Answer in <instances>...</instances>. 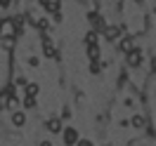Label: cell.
<instances>
[{
    "label": "cell",
    "mask_w": 156,
    "mask_h": 146,
    "mask_svg": "<svg viewBox=\"0 0 156 146\" xmlns=\"http://www.w3.org/2000/svg\"><path fill=\"white\" fill-rule=\"evenodd\" d=\"M12 83V49L0 47V94L7 92Z\"/></svg>",
    "instance_id": "6da1fadb"
},
{
    "label": "cell",
    "mask_w": 156,
    "mask_h": 146,
    "mask_svg": "<svg viewBox=\"0 0 156 146\" xmlns=\"http://www.w3.org/2000/svg\"><path fill=\"white\" fill-rule=\"evenodd\" d=\"M17 19H2L0 21V38H17Z\"/></svg>",
    "instance_id": "7a4b0ae2"
},
{
    "label": "cell",
    "mask_w": 156,
    "mask_h": 146,
    "mask_svg": "<svg viewBox=\"0 0 156 146\" xmlns=\"http://www.w3.org/2000/svg\"><path fill=\"white\" fill-rule=\"evenodd\" d=\"M40 45H43V54H45L48 59H57V57H59L57 47H55V42H52L50 38H43V42H40Z\"/></svg>",
    "instance_id": "3957f363"
},
{
    "label": "cell",
    "mask_w": 156,
    "mask_h": 146,
    "mask_svg": "<svg viewBox=\"0 0 156 146\" xmlns=\"http://www.w3.org/2000/svg\"><path fill=\"white\" fill-rule=\"evenodd\" d=\"M126 61H128V66L137 68L140 64H142V52H140V49H130V52H128V57H126Z\"/></svg>",
    "instance_id": "277c9868"
},
{
    "label": "cell",
    "mask_w": 156,
    "mask_h": 146,
    "mask_svg": "<svg viewBox=\"0 0 156 146\" xmlns=\"http://www.w3.org/2000/svg\"><path fill=\"white\" fill-rule=\"evenodd\" d=\"M64 144L66 146H76L78 144V130H73V127L64 130Z\"/></svg>",
    "instance_id": "5b68a950"
},
{
    "label": "cell",
    "mask_w": 156,
    "mask_h": 146,
    "mask_svg": "<svg viewBox=\"0 0 156 146\" xmlns=\"http://www.w3.org/2000/svg\"><path fill=\"white\" fill-rule=\"evenodd\" d=\"M121 33H123L121 26H104V36H107V40H118V38H121Z\"/></svg>",
    "instance_id": "8992f818"
},
{
    "label": "cell",
    "mask_w": 156,
    "mask_h": 146,
    "mask_svg": "<svg viewBox=\"0 0 156 146\" xmlns=\"http://www.w3.org/2000/svg\"><path fill=\"white\" fill-rule=\"evenodd\" d=\"M12 125H14V127H24V125H26V113H24V111L12 113Z\"/></svg>",
    "instance_id": "52a82bcc"
},
{
    "label": "cell",
    "mask_w": 156,
    "mask_h": 146,
    "mask_svg": "<svg viewBox=\"0 0 156 146\" xmlns=\"http://www.w3.org/2000/svg\"><path fill=\"white\" fill-rule=\"evenodd\" d=\"M48 130L52 132V134H59V132H62V120H59V118H50L48 120Z\"/></svg>",
    "instance_id": "ba28073f"
},
{
    "label": "cell",
    "mask_w": 156,
    "mask_h": 146,
    "mask_svg": "<svg viewBox=\"0 0 156 146\" xmlns=\"http://www.w3.org/2000/svg\"><path fill=\"white\" fill-rule=\"evenodd\" d=\"M90 21H92V29H95V31H104V26H107L99 14H90Z\"/></svg>",
    "instance_id": "9c48e42d"
},
{
    "label": "cell",
    "mask_w": 156,
    "mask_h": 146,
    "mask_svg": "<svg viewBox=\"0 0 156 146\" xmlns=\"http://www.w3.org/2000/svg\"><path fill=\"white\" fill-rule=\"evenodd\" d=\"M118 47H121V52H126V54H128L130 49H135V38H123Z\"/></svg>",
    "instance_id": "30bf717a"
},
{
    "label": "cell",
    "mask_w": 156,
    "mask_h": 146,
    "mask_svg": "<svg viewBox=\"0 0 156 146\" xmlns=\"http://www.w3.org/2000/svg\"><path fill=\"white\" fill-rule=\"evenodd\" d=\"M59 2H62V0H40V5H43L48 12H57L59 10Z\"/></svg>",
    "instance_id": "8fae6325"
},
{
    "label": "cell",
    "mask_w": 156,
    "mask_h": 146,
    "mask_svg": "<svg viewBox=\"0 0 156 146\" xmlns=\"http://www.w3.org/2000/svg\"><path fill=\"white\" fill-rule=\"evenodd\" d=\"M88 57L92 61H97L99 59V45H88Z\"/></svg>",
    "instance_id": "7c38bea8"
},
{
    "label": "cell",
    "mask_w": 156,
    "mask_h": 146,
    "mask_svg": "<svg viewBox=\"0 0 156 146\" xmlns=\"http://www.w3.org/2000/svg\"><path fill=\"white\" fill-rule=\"evenodd\" d=\"M40 92V85H36V83H31V85H26V97H36Z\"/></svg>",
    "instance_id": "4fadbf2b"
},
{
    "label": "cell",
    "mask_w": 156,
    "mask_h": 146,
    "mask_svg": "<svg viewBox=\"0 0 156 146\" xmlns=\"http://www.w3.org/2000/svg\"><path fill=\"white\" fill-rule=\"evenodd\" d=\"M130 125L137 127V130H140V127H144V118H142V116H133V118H130Z\"/></svg>",
    "instance_id": "5bb4252c"
},
{
    "label": "cell",
    "mask_w": 156,
    "mask_h": 146,
    "mask_svg": "<svg viewBox=\"0 0 156 146\" xmlns=\"http://www.w3.org/2000/svg\"><path fill=\"white\" fill-rule=\"evenodd\" d=\"M85 42L88 45H97V31H90L88 36H85Z\"/></svg>",
    "instance_id": "9a60e30c"
},
{
    "label": "cell",
    "mask_w": 156,
    "mask_h": 146,
    "mask_svg": "<svg viewBox=\"0 0 156 146\" xmlns=\"http://www.w3.org/2000/svg\"><path fill=\"white\" fill-rule=\"evenodd\" d=\"M24 106L33 108V106H36V97H26V99H24Z\"/></svg>",
    "instance_id": "2e32d148"
},
{
    "label": "cell",
    "mask_w": 156,
    "mask_h": 146,
    "mask_svg": "<svg viewBox=\"0 0 156 146\" xmlns=\"http://www.w3.org/2000/svg\"><path fill=\"white\" fill-rule=\"evenodd\" d=\"M12 5V0H0V7H10Z\"/></svg>",
    "instance_id": "e0dca14e"
},
{
    "label": "cell",
    "mask_w": 156,
    "mask_h": 146,
    "mask_svg": "<svg viewBox=\"0 0 156 146\" xmlns=\"http://www.w3.org/2000/svg\"><path fill=\"white\" fill-rule=\"evenodd\" d=\"M78 146H92L90 141H78Z\"/></svg>",
    "instance_id": "ac0fdd59"
},
{
    "label": "cell",
    "mask_w": 156,
    "mask_h": 146,
    "mask_svg": "<svg viewBox=\"0 0 156 146\" xmlns=\"http://www.w3.org/2000/svg\"><path fill=\"white\" fill-rule=\"evenodd\" d=\"M40 146H52V144H50V141H43V144H40Z\"/></svg>",
    "instance_id": "d6986e66"
}]
</instances>
